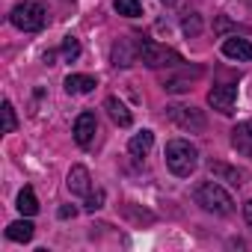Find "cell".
Masks as SVG:
<instances>
[{"label": "cell", "instance_id": "1", "mask_svg": "<svg viewBox=\"0 0 252 252\" xmlns=\"http://www.w3.org/2000/svg\"><path fill=\"white\" fill-rule=\"evenodd\" d=\"M163 158H166L169 172L178 175V178H190V175L196 172V166H199V152H196V146H190L187 140H169Z\"/></svg>", "mask_w": 252, "mask_h": 252}, {"label": "cell", "instance_id": "2", "mask_svg": "<svg viewBox=\"0 0 252 252\" xmlns=\"http://www.w3.org/2000/svg\"><path fill=\"white\" fill-rule=\"evenodd\" d=\"M193 199H196V205H202L205 211L220 214V217H228V214L234 211V199H231V193L222 190V187L217 184V178H214V181H202V184L193 190Z\"/></svg>", "mask_w": 252, "mask_h": 252}, {"label": "cell", "instance_id": "3", "mask_svg": "<svg viewBox=\"0 0 252 252\" xmlns=\"http://www.w3.org/2000/svg\"><path fill=\"white\" fill-rule=\"evenodd\" d=\"M9 21L24 30V33H36L45 27L48 21V9L42 6V0H24V3H18L12 12H9Z\"/></svg>", "mask_w": 252, "mask_h": 252}, {"label": "cell", "instance_id": "4", "mask_svg": "<svg viewBox=\"0 0 252 252\" xmlns=\"http://www.w3.org/2000/svg\"><path fill=\"white\" fill-rule=\"evenodd\" d=\"M140 60H143V65H149V68H178V65H184L181 54H175L172 48L158 45V42H152V39H146V42L140 45Z\"/></svg>", "mask_w": 252, "mask_h": 252}, {"label": "cell", "instance_id": "5", "mask_svg": "<svg viewBox=\"0 0 252 252\" xmlns=\"http://www.w3.org/2000/svg\"><path fill=\"white\" fill-rule=\"evenodd\" d=\"M166 116L178 125L181 131H190V134H202L208 128V119L199 107H190V104H169L166 107Z\"/></svg>", "mask_w": 252, "mask_h": 252}, {"label": "cell", "instance_id": "6", "mask_svg": "<svg viewBox=\"0 0 252 252\" xmlns=\"http://www.w3.org/2000/svg\"><path fill=\"white\" fill-rule=\"evenodd\" d=\"M140 45H143V39H137V36H125V39H119V42L113 45V54H110L113 65H119V68L134 65V63L140 60Z\"/></svg>", "mask_w": 252, "mask_h": 252}, {"label": "cell", "instance_id": "7", "mask_svg": "<svg viewBox=\"0 0 252 252\" xmlns=\"http://www.w3.org/2000/svg\"><path fill=\"white\" fill-rule=\"evenodd\" d=\"M208 104L222 113V116H231L234 113V104H237V86L234 83H220L208 92Z\"/></svg>", "mask_w": 252, "mask_h": 252}, {"label": "cell", "instance_id": "8", "mask_svg": "<svg viewBox=\"0 0 252 252\" xmlns=\"http://www.w3.org/2000/svg\"><path fill=\"white\" fill-rule=\"evenodd\" d=\"M95 131H98V119H95V113L86 110V113H80V116L74 119V131H71V134H74V143H77V146L86 149V146L95 140Z\"/></svg>", "mask_w": 252, "mask_h": 252}, {"label": "cell", "instance_id": "9", "mask_svg": "<svg viewBox=\"0 0 252 252\" xmlns=\"http://www.w3.org/2000/svg\"><path fill=\"white\" fill-rule=\"evenodd\" d=\"M65 184H68V193L71 196H89L92 193V175H89L86 166H71Z\"/></svg>", "mask_w": 252, "mask_h": 252}, {"label": "cell", "instance_id": "10", "mask_svg": "<svg viewBox=\"0 0 252 252\" xmlns=\"http://www.w3.org/2000/svg\"><path fill=\"white\" fill-rule=\"evenodd\" d=\"M208 172H211L217 181H225V184H231V187H240V184L246 181V175H243L237 166H228V163H222V160H211V163H208Z\"/></svg>", "mask_w": 252, "mask_h": 252}, {"label": "cell", "instance_id": "11", "mask_svg": "<svg viewBox=\"0 0 252 252\" xmlns=\"http://www.w3.org/2000/svg\"><path fill=\"white\" fill-rule=\"evenodd\" d=\"M222 57L237 60V63H249V60H252V42L237 39V36H228V39L222 42Z\"/></svg>", "mask_w": 252, "mask_h": 252}, {"label": "cell", "instance_id": "12", "mask_svg": "<svg viewBox=\"0 0 252 252\" xmlns=\"http://www.w3.org/2000/svg\"><path fill=\"white\" fill-rule=\"evenodd\" d=\"M231 146H234L243 158L252 160V122L234 125V128H231Z\"/></svg>", "mask_w": 252, "mask_h": 252}, {"label": "cell", "instance_id": "13", "mask_svg": "<svg viewBox=\"0 0 252 252\" xmlns=\"http://www.w3.org/2000/svg\"><path fill=\"white\" fill-rule=\"evenodd\" d=\"M199 74H202V68H187V65H181V74H166V77H163V89H166V92H187V89H190V80L199 77Z\"/></svg>", "mask_w": 252, "mask_h": 252}, {"label": "cell", "instance_id": "14", "mask_svg": "<svg viewBox=\"0 0 252 252\" xmlns=\"http://www.w3.org/2000/svg\"><path fill=\"white\" fill-rule=\"evenodd\" d=\"M104 110L110 113V119H113V122L119 125V128H128V125L134 122V119H131V110L125 107V104H122V101H119L116 95H110V98L104 101Z\"/></svg>", "mask_w": 252, "mask_h": 252}, {"label": "cell", "instance_id": "15", "mask_svg": "<svg viewBox=\"0 0 252 252\" xmlns=\"http://www.w3.org/2000/svg\"><path fill=\"white\" fill-rule=\"evenodd\" d=\"M63 86H65L68 95H86V92H92V89L98 86V80L89 77V74H68Z\"/></svg>", "mask_w": 252, "mask_h": 252}, {"label": "cell", "instance_id": "16", "mask_svg": "<svg viewBox=\"0 0 252 252\" xmlns=\"http://www.w3.org/2000/svg\"><path fill=\"white\" fill-rule=\"evenodd\" d=\"M152 146H155V134H152V131H140V134L131 137L128 152H131V158H146V155L152 152Z\"/></svg>", "mask_w": 252, "mask_h": 252}, {"label": "cell", "instance_id": "17", "mask_svg": "<svg viewBox=\"0 0 252 252\" xmlns=\"http://www.w3.org/2000/svg\"><path fill=\"white\" fill-rule=\"evenodd\" d=\"M33 234H36V225L30 220H18V222L6 225V237L15 243H27V240H33Z\"/></svg>", "mask_w": 252, "mask_h": 252}, {"label": "cell", "instance_id": "18", "mask_svg": "<svg viewBox=\"0 0 252 252\" xmlns=\"http://www.w3.org/2000/svg\"><path fill=\"white\" fill-rule=\"evenodd\" d=\"M24 217H33L36 211H39V199H36V193H33V187H24L21 193H18V205H15Z\"/></svg>", "mask_w": 252, "mask_h": 252}, {"label": "cell", "instance_id": "19", "mask_svg": "<svg viewBox=\"0 0 252 252\" xmlns=\"http://www.w3.org/2000/svg\"><path fill=\"white\" fill-rule=\"evenodd\" d=\"M113 9L119 15H125V18H140L143 15V3H140V0H116Z\"/></svg>", "mask_w": 252, "mask_h": 252}, {"label": "cell", "instance_id": "20", "mask_svg": "<svg viewBox=\"0 0 252 252\" xmlns=\"http://www.w3.org/2000/svg\"><path fill=\"white\" fill-rule=\"evenodd\" d=\"M3 134H15V128H18V119H15V107H12V101H3Z\"/></svg>", "mask_w": 252, "mask_h": 252}, {"label": "cell", "instance_id": "21", "mask_svg": "<svg viewBox=\"0 0 252 252\" xmlns=\"http://www.w3.org/2000/svg\"><path fill=\"white\" fill-rule=\"evenodd\" d=\"M181 30H184V36H190V39L199 36V33H202V18H199L196 12H187L184 21H181Z\"/></svg>", "mask_w": 252, "mask_h": 252}, {"label": "cell", "instance_id": "22", "mask_svg": "<svg viewBox=\"0 0 252 252\" xmlns=\"http://www.w3.org/2000/svg\"><path fill=\"white\" fill-rule=\"evenodd\" d=\"M63 57H65V63H74V60L80 57V42H77L74 36H65V42H63Z\"/></svg>", "mask_w": 252, "mask_h": 252}, {"label": "cell", "instance_id": "23", "mask_svg": "<svg viewBox=\"0 0 252 252\" xmlns=\"http://www.w3.org/2000/svg\"><path fill=\"white\" fill-rule=\"evenodd\" d=\"M101 205H104V190H95V193H89V196H86V211H89V214H92V211H98Z\"/></svg>", "mask_w": 252, "mask_h": 252}, {"label": "cell", "instance_id": "24", "mask_svg": "<svg viewBox=\"0 0 252 252\" xmlns=\"http://www.w3.org/2000/svg\"><path fill=\"white\" fill-rule=\"evenodd\" d=\"M74 214H77V211H74V208H68V205H65V208H60V220H68V217H74Z\"/></svg>", "mask_w": 252, "mask_h": 252}, {"label": "cell", "instance_id": "25", "mask_svg": "<svg viewBox=\"0 0 252 252\" xmlns=\"http://www.w3.org/2000/svg\"><path fill=\"white\" fill-rule=\"evenodd\" d=\"M243 217H246V222L252 225V199H249V202L243 205Z\"/></svg>", "mask_w": 252, "mask_h": 252}, {"label": "cell", "instance_id": "26", "mask_svg": "<svg viewBox=\"0 0 252 252\" xmlns=\"http://www.w3.org/2000/svg\"><path fill=\"white\" fill-rule=\"evenodd\" d=\"M163 3H169V6H172V3H175V0H163Z\"/></svg>", "mask_w": 252, "mask_h": 252}]
</instances>
